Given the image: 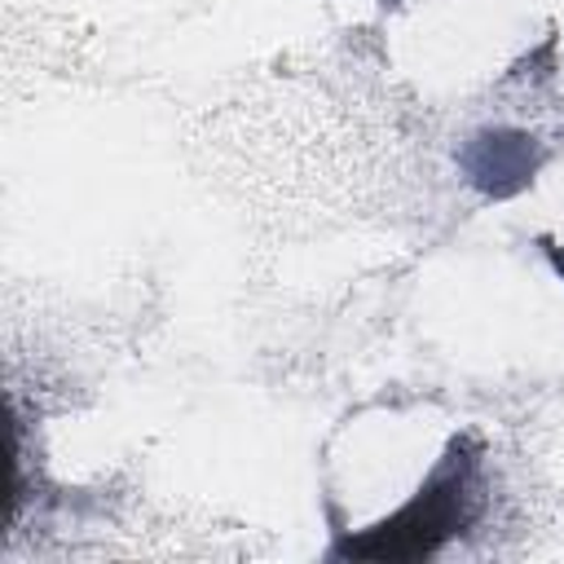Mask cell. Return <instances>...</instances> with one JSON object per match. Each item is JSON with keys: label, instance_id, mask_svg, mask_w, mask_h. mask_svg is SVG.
Returning <instances> with one entry per match:
<instances>
[{"label": "cell", "instance_id": "obj_2", "mask_svg": "<svg viewBox=\"0 0 564 564\" xmlns=\"http://www.w3.org/2000/svg\"><path fill=\"white\" fill-rule=\"evenodd\" d=\"M538 247H542V251H546V260H551V269H555V273H560V278H564V247H555V242H551V238H538Z\"/></svg>", "mask_w": 564, "mask_h": 564}, {"label": "cell", "instance_id": "obj_1", "mask_svg": "<svg viewBox=\"0 0 564 564\" xmlns=\"http://www.w3.org/2000/svg\"><path fill=\"white\" fill-rule=\"evenodd\" d=\"M480 511V436L463 432L449 441L441 463L427 471L419 494L401 502L388 520L366 529L361 538L335 542L330 555L352 560H419L441 551L454 533H463Z\"/></svg>", "mask_w": 564, "mask_h": 564}]
</instances>
